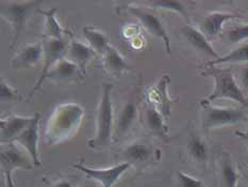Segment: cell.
<instances>
[{
  "instance_id": "obj_1",
  "label": "cell",
  "mask_w": 248,
  "mask_h": 187,
  "mask_svg": "<svg viewBox=\"0 0 248 187\" xmlns=\"http://www.w3.org/2000/svg\"><path fill=\"white\" fill-rule=\"evenodd\" d=\"M203 76H211L214 78V89L212 93L202 101V104H211L213 101L219 99H228L248 107V101L243 91L236 83V80L229 69H222L215 67L206 68L202 72Z\"/></svg>"
},
{
  "instance_id": "obj_2",
  "label": "cell",
  "mask_w": 248,
  "mask_h": 187,
  "mask_svg": "<svg viewBox=\"0 0 248 187\" xmlns=\"http://www.w3.org/2000/svg\"><path fill=\"white\" fill-rule=\"evenodd\" d=\"M113 85L104 83L101 85V99L96 116V134L89 140V146L93 149H102L110 144L113 136V105L112 94Z\"/></svg>"
},
{
  "instance_id": "obj_3",
  "label": "cell",
  "mask_w": 248,
  "mask_h": 187,
  "mask_svg": "<svg viewBox=\"0 0 248 187\" xmlns=\"http://www.w3.org/2000/svg\"><path fill=\"white\" fill-rule=\"evenodd\" d=\"M43 1L33 0V1H7L1 2L0 5V14L12 26L13 39L11 48H13L15 43L17 42L21 32L28 23L29 18L35 11H39L40 5Z\"/></svg>"
},
{
  "instance_id": "obj_4",
  "label": "cell",
  "mask_w": 248,
  "mask_h": 187,
  "mask_svg": "<svg viewBox=\"0 0 248 187\" xmlns=\"http://www.w3.org/2000/svg\"><path fill=\"white\" fill-rule=\"evenodd\" d=\"M2 146L0 152V163H1V172L4 176L5 186L14 187L12 179L13 171L16 169L31 170L34 167L33 160L28 152L24 151L18 143L10 142Z\"/></svg>"
},
{
  "instance_id": "obj_5",
  "label": "cell",
  "mask_w": 248,
  "mask_h": 187,
  "mask_svg": "<svg viewBox=\"0 0 248 187\" xmlns=\"http://www.w3.org/2000/svg\"><path fill=\"white\" fill-rule=\"evenodd\" d=\"M202 106L203 108L202 127L206 131L226 125L238 124L247 119L246 111L243 108L217 107L211 104H202Z\"/></svg>"
},
{
  "instance_id": "obj_6",
  "label": "cell",
  "mask_w": 248,
  "mask_h": 187,
  "mask_svg": "<svg viewBox=\"0 0 248 187\" xmlns=\"http://www.w3.org/2000/svg\"><path fill=\"white\" fill-rule=\"evenodd\" d=\"M43 45H44V66H43L41 75L39 79L36 80L34 87L29 92L30 98L33 96L36 91L42 87L49 69L67 55L69 44H67L65 40L43 39Z\"/></svg>"
},
{
  "instance_id": "obj_7",
  "label": "cell",
  "mask_w": 248,
  "mask_h": 187,
  "mask_svg": "<svg viewBox=\"0 0 248 187\" xmlns=\"http://www.w3.org/2000/svg\"><path fill=\"white\" fill-rule=\"evenodd\" d=\"M127 9L128 12L132 14L136 18H138L140 20V23L143 25L144 28L146 29L150 34H153L154 36L158 37V39L162 40L166 51L170 55L171 51L170 36L169 34H167L164 25L162 24V21H161L158 16L154 14L153 12H150L149 10L141 7H137V5H128Z\"/></svg>"
},
{
  "instance_id": "obj_8",
  "label": "cell",
  "mask_w": 248,
  "mask_h": 187,
  "mask_svg": "<svg viewBox=\"0 0 248 187\" xmlns=\"http://www.w3.org/2000/svg\"><path fill=\"white\" fill-rule=\"evenodd\" d=\"M130 164L127 162L121 163L110 168L106 169H94L86 167L83 164H74L73 167L76 168L89 176L91 180L98 182L102 187H113L121 176L130 168Z\"/></svg>"
},
{
  "instance_id": "obj_9",
  "label": "cell",
  "mask_w": 248,
  "mask_h": 187,
  "mask_svg": "<svg viewBox=\"0 0 248 187\" xmlns=\"http://www.w3.org/2000/svg\"><path fill=\"white\" fill-rule=\"evenodd\" d=\"M170 83V75L165 74L147 92V102L149 104L154 105L162 114L166 121L170 119L171 105L174 104V101L170 98L169 90H167Z\"/></svg>"
},
{
  "instance_id": "obj_10",
  "label": "cell",
  "mask_w": 248,
  "mask_h": 187,
  "mask_svg": "<svg viewBox=\"0 0 248 187\" xmlns=\"http://www.w3.org/2000/svg\"><path fill=\"white\" fill-rule=\"evenodd\" d=\"M39 124H40V114L35 112L33 115V120L31 124L15 139L14 142L18 143L25 151L28 152L33 160L34 166H40L42 163L39 156Z\"/></svg>"
},
{
  "instance_id": "obj_11",
  "label": "cell",
  "mask_w": 248,
  "mask_h": 187,
  "mask_svg": "<svg viewBox=\"0 0 248 187\" xmlns=\"http://www.w3.org/2000/svg\"><path fill=\"white\" fill-rule=\"evenodd\" d=\"M138 119V106L134 101H128L124 104L120 111L116 115V120L113 128V135L115 139H121L125 137L127 134L132 130Z\"/></svg>"
},
{
  "instance_id": "obj_12",
  "label": "cell",
  "mask_w": 248,
  "mask_h": 187,
  "mask_svg": "<svg viewBox=\"0 0 248 187\" xmlns=\"http://www.w3.org/2000/svg\"><path fill=\"white\" fill-rule=\"evenodd\" d=\"M44 58V45L43 41L33 43V44H27L24 48L17 52L11 62V66L14 69L20 68H31L35 67Z\"/></svg>"
},
{
  "instance_id": "obj_13",
  "label": "cell",
  "mask_w": 248,
  "mask_h": 187,
  "mask_svg": "<svg viewBox=\"0 0 248 187\" xmlns=\"http://www.w3.org/2000/svg\"><path fill=\"white\" fill-rule=\"evenodd\" d=\"M32 120V117H20V116H9L0 120V131H1V143L14 142L21 133L28 127Z\"/></svg>"
},
{
  "instance_id": "obj_14",
  "label": "cell",
  "mask_w": 248,
  "mask_h": 187,
  "mask_svg": "<svg viewBox=\"0 0 248 187\" xmlns=\"http://www.w3.org/2000/svg\"><path fill=\"white\" fill-rule=\"evenodd\" d=\"M84 77L81 69L77 64H75L68 59L63 58L62 60L57 62L49 72L46 75V79L53 80V82L63 83V82H79Z\"/></svg>"
},
{
  "instance_id": "obj_15",
  "label": "cell",
  "mask_w": 248,
  "mask_h": 187,
  "mask_svg": "<svg viewBox=\"0 0 248 187\" xmlns=\"http://www.w3.org/2000/svg\"><path fill=\"white\" fill-rule=\"evenodd\" d=\"M166 122L162 114L154 105L148 103L145 107V124L154 136H157L163 141H169L170 139Z\"/></svg>"
},
{
  "instance_id": "obj_16",
  "label": "cell",
  "mask_w": 248,
  "mask_h": 187,
  "mask_svg": "<svg viewBox=\"0 0 248 187\" xmlns=\"http://www.w3.org/2000/svg\"><path fill=\"white\" fill-rule=\"evenodd\" d=\"M181 32L182 34L185 35L186 41L190 43L192 47L195 48V50L212 57L213 60L219 58V55L217 52V51L214 50L211 43L209 42L208 37L204 35L201 30L191 25H186L185 27H182Z\"/></svg>"
},
{
  "instance_id": "obj_17",
  "label": "cell",
  "mask_w": 248,
  "mask_h": 187,
  "mask_svg": "<svg viewBox=\"0 0 248 187\" xmlns=\"http://www.w3.org/2000/svg\"><path fill=\"white\" fill-rule=\"evenodd\" d=\"M155 151V150L152 144L143 141H134L125 148L123 151V156L130 165H142L153 158Z\"/></svg>"
},
{
  "instance_id": "obj_18",
  "label": "cell",
  "mask_w": 248,
  "mask_h": 187,
  "mask_svg": "<svg viewBox=\"0 0 248 187\" xmlns=\"http://www.w3.org/2000/svg\"><path fill=\"white\" fill-rule=\"evenodd\" d=\"M242 16L233 13H225V12H213L208 14L203 18L201 25V31L206 35L208 39H213L217 36L223 29V26L230 19L240 18Z\"/></svg>"
},
{
  "instance_id": "obj_19",
  "label": "cell",
  "mask_w": 248,
  "mask_h": 187,
  "mask_svg": "<svg viewBox=\"0 0 248 187\" xmlns=\"http://www.w3.org/2000/svg\"><path fill=\"white\" fill-rule=\"evenodd\" d=\"M102 64L106 71L115 77H120L123 72L133 71V68L126 62L114 46H108L105 53L102 55Z\"/></svg>"
},
{
  "instance_id": "obj_20",
  "label": "cell",
  "mask_w": 248,
  "mask_h": 187,
  "mask_svg": "<svg viewBox=\"0 0 248 187\" xmlns=\"http://www.w3.org/2000/svg\"><path fill=\"white\" fill-rule=\"evenodd\" d=\"M96 55V51L90 45H85L78 40H73L68 45L66 56L68 60L77 64L83 75H85L86 64Z\"/></svg>"
},
{
  "instance_id": "obj_21",
  "label": "cell",
  "mask_w": 248,
  "mask_h": 187,
  "mask_svg": "<svg viewBox=\"0 0 248 187\" xmlns=\"http://www.w3.org/2000/svg\"><path fill=\"white\" fill-rule=\"evenodd\" d=\"M37 12L45 16V25H44V39H57V40H65L64 36L66 34H71L72 32L67 30L59 23L56 13L58 12V8H51L49 10L39 9Z\"/></svg>"
},
{
  "instance_id": "obj_22",
  "label": "cell",
  "mask_w": 248,
  "mask_h": 187,
  "mask_svg": "<svg viewBox=\"0 0 248 187\" xmlns=\"http://www.w3.org/2000/svg\"><path fill=\"white\" fill-rule=\"evenodd\" d=\"M82 32L89 45L96 51L97 55H104L108 46L110 45V37L106 32L93 26L83 27Z\"/></svg>"
},
{
  "instance_id": "obj_23",
  "label": "cell",
  "mask_w": 248,
  "mask_h": 187,
  "mask_svg": "<svg viewBox=\"0 0 248 187\" xmlns=\"http://www.w3.org/2000/svg\"><path fill=\"white\" fill-rule=\"evenodd\" d=\"M187 151L191 157L194 160H196L197 163H204L209 156L207 142L197 134H191L190 137H188Z\"/></svg>"
},
{
  "instance_id": "obj_24",
  "label": "cell",
  "mask_w": 248,
  "mask_h": 187,
  "mask_svg": "<svg viewBox=\"0 0 248 187\" xmlns=\"http://www.w3.org/2000/svg\"><path fill=\"white\" fill-rule=\"evenodd\" d=\"M238 62H248V44H243L231 51L228 55L219 57L215 60H211L206 63V68L215 67L222 63H238Z\"/></svg>"
},
{
  "instance_id": "obj_25",
  "label": "cell",
  "mask_w": 248,
  "mask_h": 187,
  "mask_svg": "<svg viewBox=\"0 0 248 187\" xmlns=\"http://www.w3.org/2000/svg\"><path fill=\"white\" fill-rule=\"evenodd\" d=\"M222 178L225 187H238L240 176L229 155H225L222 160Z\"/></svg>"
},
{
  "instance_id": "obj_26",
  "label": "cell",
  "mask_w": 248,
  "mask_h": 187,
  "mask_svg": "<svg viewBox=\"0 0 248 187\" xmlns=\"http://www.w3.org/2000/svg\"><path fill=\"white\" fill-rule=\"evenodd\" d=\"M150 4L154 9L171 11V12L182 15L183 17H187L186 5L182 1H166V0H162V1H152Z\"/></svg>"
},
{
  "instance_id": "obj_27",
  "label": "cell",
  "mask_w": 248,
  "mask_h": 187,
  "mask_svg": "<svg viewBox=\"0 0 248 187\" xmlns=\"http://www.w3.org/2000/svg\"><path fill=\"white\" fill-rule=\"evenodd\" d=\"M0 99H1V102H17L20 98L17 90L11 87L5 80L1 79V82H0Z\"/></svg>"
},
{
  "instance_id": "obj_28",
  "label": "cell",
  "mask_w": 248,
  "mask_h": 187,
  "mask_svg": "<svg viewBox=\"0 0 248 187\" xmlns=\"http://www.w3.org/2000/svg\"><path fill=\"white\" fill-rule=\"evenodd\" d=\"M227 40L230 43H240L248 40V25L238 26L227 34Z\"/></svg>"
},
{
  "instance_id": "obj_29",
  "label": "cell",
  "mask_w": 248,
  "mask_h": 187,
  "mask_svg": "<svg viewBox=\"0 0 248 187\" xmlns=\"http://www.w3.org/2000/svg\"><path fill=\"white\" fill-rule=\"evenodd\" d=\"M177 175H178V180L180 182L181 187H203V183L201 180L197 178H194V176L187 174L186 172L178 171Z\"/></svg>"
},
{
  "instance_id": "obj_30",
  "label": "cell",
  "mask_w": 248,
  "mask_h": 187,
  "mask_svg": "<svg viewBox=\"0 0 248 187\" xmlns=\"http://www.w3.org/2000/svg\"><path fill=\"white\" fill-rule=\"evenodd\" d=\"M241 83H242V85H243L245 89H248V67L242 69Z\"/></svg>"
},
{
  "instance_id": "obj_31",
  "label": "cell",
  "mask_w": 248,
  "mask_h": 187,
  "mask_svg": "<svg viewBox=\"0 0 248 187\" xmlns=\"http://www.w3.org/2000/svg\"><path fill=\"white\" fill-rule=\"evenodd\" d=\"M52 187H73V184L68 180H61L57 182L56 184H53Z\"/></svg>"
},
{
  "instance_id": "obj_32",
  "label": "cell",
  "mask_w": 248,
  "mask_h": 187,
  "mask_svg": "<svg viewBox=\"0 0 248 187\" xmlns=\"http://www.w3.org/2000/svg\"><path fill=\"white\" fill-rule=\"evenodd\" d=\"M85 187H102V185L100 183H98V182L92 180V182H90V183L86 184Z\"/></svg>"
},
{
  "instance_id": "obj_33",
  "label": "cell",
  "mask_w": 248,
  "mask_h": 187,
  "mask_svg": "<svg viewBox=\"0 0 248 187\" xmlns=\"http://www.w3.org/2000/svg\"><path fill=\"white\" fill-rule=\"evenodd\" d=\"M235 135H238L239 137H241L242 139H244L248 142V134L247 133H242V132H235Z\"/></svg>"
},
{
  "instance_id": "obj_34",
  "label": "cell",
  "mask_w": 248,
  "mask_h": 187,
  "mask_svg": "<svg viewBox=\"0 0 248 187\" xmlns=\"http://www.w3.org/2000/svg\"><path fill=\"white\" fill-rule=\"evenodd\" d=\"M245 179H246V181L248 182V172H246V173H245Z\"/></svg>"
},
{
  "instance_id": "obj_35",
  "label": "cell",
  "mask_w": 248,
  "mask_h": 187,
  "mask_svg": "<svg viewBox=\"0 0 248 187\" xmlns=\"http://www.w3.org/2000/svg\"><path fill=\"white\" fill-rule=\"evenodd\" d=\"M247 134H248V131H247Z\"/></svg>"
}]
</instances>
